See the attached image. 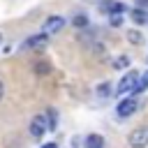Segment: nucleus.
Masks as SVG:
<instances>
[{"label":"nucleus","instance_id":"6ab92c4d","mask_svg":"<svg viewBox=\"0 0 148 148\" xmlns=\"http://www.w3.org/2000/svg\"><path fill=\"white\" fill-rule=\"evenodd\" d=\"M42 148H58V143H53V141H51V143H44Z\"/></svg>","mask_w":148,"mask_h":148},{"label":"nucleus","instance_id":"a211bd4d","mask_svg":"<svg viewBox=\"0 0 148 148\" xmlns=\"http://www.w3.org/2000/svg\"><path fill=\"white\" fill-rule=\"evenodd\" d=\"M136 9H148V0H134Z\"/></svg>","mask_w":148,"mask_h":148},{"label":"nucleus","instance_id":"7ed1b4c3","mask_svg":"<svg viewBox=\"0 0 148 148\" xmlns=\"http://www.w3.org/2000/svg\"><path fill=\"white\" fill-rule=\"evenodd\" d=\"M139 72H127L123 79H120V83H118V92L120 95H125V92H134V88H136V83H139Z\"/></svg>","mask_w":148,"mask_h":148},{"label":"nucleus","instance_id":"f257e3e1","mask_svg":"<svg viewBox=\"0 0 148 148\" xmlns=\"http://www.w3.org/2000/svg\"><path fill=\"white\" fill-rule=\"evenodd\" d=\"M127 143H130V148H146L148 146V125H139L136 130H132L127 136Z\"/></svg>","mask_w":148,"mask_h":148},{"label":"nucleus","instance_id":"f3484780","mask_svg":"<svg viewBox=\"0 0 148 148\" xmlns=\"http://www.w3.org/2000/svg\"><path fill=\"white\" fill-rule=\"evenodd\" d=\"M123 14H116V16H109V25H113V28H118V25H123Z\"/></svg>","mask_w":148,"mask_h":148},{"label":"nucleus","instance_id":"ddd939ff","mask_svg":"<svg viewBox=\"0 0 148 148\" xmlns=\"http://www.w3.org/2000/svg\"><path fill=\"white\" fill-rule=\"evenodd\" d=\"M113 67H116V69H125V67H130V56H118V58L113 60Z\"/></svg>","mask_w":148,"mask_h":148},{"label":"nucleus","instance_id":"f03ea898","mask_svg":"<svg viewBox=\"0 0 148 148\" xmlns=\"http://www.w3.org/2000/svg\"><path fill=\"white\" fill-rule=\"evenodd\" d=\"M65 28V16H58V14H53V16H49L46 21H44V25H42V32L44 35H56V32H60Z\"/></svg>","mask_w":148,"mask_h":148},{"label":"nucleus","instance_id":"4be33fe9","mask_svg":"<svg viewBox=\"0 0 148 148\" xmlns=\"http://www.w3.org/2000/svg\"><path fill=\"white\" fill-rule=\"evenodd\" d=\"M0 44H2V32H0Z\"/></svg>","mask_w":148,"mask_h":148},{"label":"nucleus","instance_id":"9b49d317","mask_svg":"<svg viewBox=\"0 0 148 148\" xmlns=\"http://www.w3.org/2000/svg\"><path fill=\"white\" fill-rule=\"evenodd\" d=\"M125 37H127V42H130V44H143V35H141L136 28L127 30V32H125Z\"/></svg>","mask_w":148,"mask_h":148},{"label":"nucleus","instance_id":"0eeeda50","mask_svg":"<svg viewBox=\"0 0 148 148\" xmlns=\"http://www.w3.org/2000/svg\"><path fill=\"white\" fill-rule=\"evenodd\" d=\"M46 42H49V35H35V37H30V39H25L23 42V49H42V46H46Z\"/></svg>","mask_w":148,"mask_h":148},{"label":"nucleus","instance_id":"423d86ee","mask_svg":"<svg viewBox=\"0 0 148 148\" xmlns=\"http://www.w3.org/2000/svg\"><path fill=\"white\" fill-rule=\"evenodd\" d=\"M99 9H102L104 14H109V16H116V14H123V12H125V5H123L120 0H106V2L99 5Z\"/></svg>","mask_w":148,"mask_h":148},{"label":"nucleus","instance_id":"2eb2a0df","mask_svg":"<svg viewBox=\"0 0 148 148\" xmlns=\"http://www.w3.org/2000/svg\"><path fill=\"white\" fill-rule=\"evenodd\" d=\"M97 95H99V97H109V95H111V83H106V81L99 83V86H97Z\"/></svg>","mask_w":148,"mask_h":148},{"label":"nucleus","instance_id":"412c9836","mask_svg":"<svg viewBox=\"0 0 148 148\" xmlns=\"http://www.w3.org/2000/svg\"><path fill=\"white\" fill-rule=\"evenodd\" d=\"M2 95H5V83L0 81V99H2Z\"/></svg>","mask_w":148,"mask_h":148},{"label":"nucleus","instance_id":"4468645a","mask_svg":"<svg viewBox=\"0 0 148 148\" xmlns=\"http://www.w3.org/2000/svg\"><path fill=\"white\" fill-rule=\"evenodd\" d=\"M72 23H74L76 28H88V16H86V14H76Z\"/></svg>","mask_w":148,"mask_h":148},{"label":"nucleus","instance_id":"dca6fc26","mask_svg":"<svg viewBox=\"0 0 148 148\" xmlns=\"http://www.w3.org/2000/svg\"><path fill=\"white\" fill-rule=\"evenodd\" d=\"M49 69H51V67H49V62H44V60H39V62L35 65V72H37L39 76H44V74H49Z\"/></svg>","mask_w":148,"mask_h":148},{"label":"nucleus","instance_id":"9d476101","mask_svg":"<svg viewBox=\"0 0 148 148\" xmlns=\"http://www.w3.org/2000/svg\"><path fill=\"white\" fill-rule=\"evenodd\" d=\"M130 16H132V21H134L136 25H143V23H148V14H146L143 9H136V7H134Z\"/></svg>","mask_w":148,"mask_h":148},{"label":"nucleus","instance_id":"39448f33","mask_svg":"<svg viewBox=\"0 0 148 148\" xmlns=\"http://www.w3.org/2000/svg\"><path fill=\"white\" fill-rule=\"evenodd\" d=\"M139 109V102H136V97H125V99H120V104H118V118H130L134 111Z\"/></svg>","mask_w":148,"mask_h":148},{"label":"nucleus","instance_id":"f8f14e48","mask_svg":"<svg viewBox=\"0 0 148 148\" xmlns=\"http://www.w3.org/2000/svg\"><path fill=\"white\" fill-rule=\"evenodd\" d=\"M148 90V72H143L141 76H139V83H136V88H134V95H141V92H146Z\"/></svg>","mask_w":148,"mask_h":148},{"label":"nucleus","instance_id":"20e7f679","mask_svg":"<svg viewBox=\"0 0 148 148\" xmlns=\"http://www.w3.org/2000/svg\"><path fill=\"white\" fill-rule=\"evenodd\" d=\"M30 136L32 139H42L46 132H49V127H46V118H44V113H39V116H35L32 120H30Z\"/></svg>","mask_w":148,"mask_h":148},{"label":"nucleus","instance_id":"6e6552de","mask_svg":"<svg viewBox=\"0 0 148 148\" xmlns=\"http://www.w3.org/2000/svg\"><path fill=\"white\" fill-rule=\"evenodd\" d=\"M44 118H46V127H49V132H56V125H58V113H56V109H46Z\"/></svg>","mask_w":148,"mask_h":148},{"label":"nucleus","instance_id":"aec40b11","mask_svg":"<svg viewBox=\"0 0 148 148\" xmlns=\"http://www.w3.org/2000/svg\"><path fill=\"white\" fill-rule=\"evenodd\" d=\"M83 2H88V5H102V0H83Z\"/></svg>","mask_w":148,"mask_h":148},{"label":"nucleus","instance_id":"1a4fd4ad","mask_svg":"<svg viewBox=\"0 0 148 148\" xmlns=\"http://www.w3.org/2000/svg\"><path fill=\"white\" fill-rule=\"evenodd\" d=\"M86 148H104V139L99 134H88L86 136Z\"/></svg>","mask_w":148,"mask_h":148}]
</instances>
